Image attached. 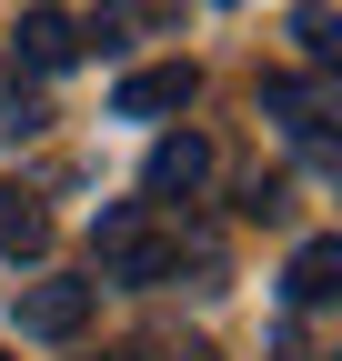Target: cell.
<instances>
[{
    "instance_id": "6da1fadb",
    "label": "cell",
    "mask_w": 342,
    "mask_h": 361,
    "mask_svg": "<svg viewBox=\"0 0 342 361\" xmlns=\"http://www.w3.org/2000/svg\"><path fill=\"white\" fill-rule=\"evenodd\" d=\"M91 261H101V281L151 291V281H171V271H182V241L161 231V201H111V211L91 221Z\"/></svg>"
},
{
    "instance_id": "7a4b0ae2",
    "label": "cell",
    "mask_w": 342,
    "mask_h": 361,
    "mask_svg": "<svg viewBox=\"0 0 342 361\" xmlns=\"http://www.w3.org/2000/svg\"><path fill=\"white\" fill-rule=\"evenodd\" d=\"M91 301H101V281H30L20 291V331L30 341H71L81 322H91Z\"/></svg>"
},
{
    "instance_id": "3957f363",
    "label": "cell",
    "mask_w": 342,
    "mask_h": 361,
    "mask_svg": "<svg viewBox=\"0 0 342 361\" xmlns=\"http://www.w3.org/2000/svg\"><path fill=\"white\" fill-rule=\"evenodd\" d=\"M201 180H211V141H201V130L151 141V161H141V191H151V201H191Z\"/></svg>"
},
{
    "instance_id": "277c9868",
    "label": "cell",
    "mask_w": 342,
    "mask_h": 361,
    "mask_svg": "<svg viewBox=\"0 0 342 361\" xmlns=\"http://www.w3.org/2000/svg\"><path fill=\"white\" fill-rule=\"evenodd\" d=\"M191 90H201L191 61H161V71H131V80H121L111 111H121V121H171V111H191Z\"/></svg>"
},
{
    "instance_id": "5b68a950",
    "label": "cell",
    "mask_w": 342,
    "mask_h": 361,
    "mask_svg": "<svg viewBox=\"0 0 342 361\" xmlns=\"http://www.w3.org/2000/svg\"><path fill=\"white\" fill-rule=\"evenodd\" d=\"M71 61H81V20H71V11H20V71L51 80V71H71Z\"/></svg>"
},
{
    "instance_id": "8992f818",
    "label": "cell",
    "mask_w": 342,
    "mask_h": 361,
    "mask_svg": "<svg viewBox=\"0 0 342 361\" xmlns=\"http://www.w3.org/2000/svg\"><path fill=\"white\" fill-rule=\"evenodd\" d=\"M292 311H322L332 291H342V241H302V251H292Z\"/></svg>"
},
{
    "instance_id": "52a82bcc",
    "label": "cell",
    "mask_w": 342,
    "mask_h": 361,
    "mask_svg": "<svg viewBox=\"0 0 342 361\" xmlns=\"http://www.w3.org/2000/svg\"><path fill=\"white\" fill-rule=\"evenodd\" d=\"M0 251H11V261H40V251H51V211H40L30 191H0Z\"/></svg>"
},
{
    "instance_id": "ba28073f",
    "label": "cell",
    "mask_w": 342,
    "mask_h": 361,
    "mask_svg": "<svg viewBox=\"0 0 342 361\" xmlns=\"http://www.w3.org/2000/svg\"><path fill=\"white\" fill-rule=\"evenodd\" d=\"M40 121H51V111H40V90H20V80H0V141H30Z\"/></svg>"
},
{
    "instance_id": "9c48e42d",
    "label": "cell",
    "mask_w": 342,
    "mask_h": 361,
    "mask_svg": "<svg viewBox=\"0 0 342 361\" xmlns=\"http://www.w3.org/2000/svg\"><path fill=\"white\" fill-rule=\"evenodd\" d=\"M292 40H302L312 61H332V11H302V20H292Z\"/></svg>"
},
{
    "instance_id": "30bf717a",
    "label": "cell",
    "mask_w": 342,
    "mask_h": 361,
    "mask_svg": "<svg viewBox=\"0 0 342 361\" xmlns=\"http://www.w3.org/2000/svg\"><path fill=\"white\" fill-rule=\"evenodd\" d=\"M282 201H292L282 180H252V191H242V211H252V221H282Z\"/></svg>"
},
{
    "instance_id": "8fae6325",
    "label": "cell",
    "mask_w": 342,
    "mask_h": 361,
    "mask_svg": "<svg viewBox=\"0 0 342 361\" xmlns=\"http://www.w3.org/2000/svg\"><path fill=\"white\" fill-rule=\"evenodd\" d=\"M171 361H222V351H211V341H182V351H171Z\"/></svg>"
},
{
    "instance_id": "7c38bea8",
    "label": "cell",
    "mask_w": 342,
    "mask_h": 361,
    "mask_svg": "<svg viewBox=\"0 0 342 361\" xmlns=\"http://www.w3.org/2000/svg\"><path fill=\"white\" fill-rule=\"evenodd\" d=\"M101 361H121V351H101Z\"/></svg>"
},
{
    "instance_id": "4fadbf2b",
    "label": "cell",
    "mask_w": 342,
    "mask_h": 361,
    "mask_svg": "<svg viewBox=\"0 0 342 361\" xmlns=\"http://www.w3.org/2000/svg\"><path fill=\"white\" fill-rule=\"evenodd\" d=\"M0 361H11V351H0Z\"/></svg>"
}]
</instances>
